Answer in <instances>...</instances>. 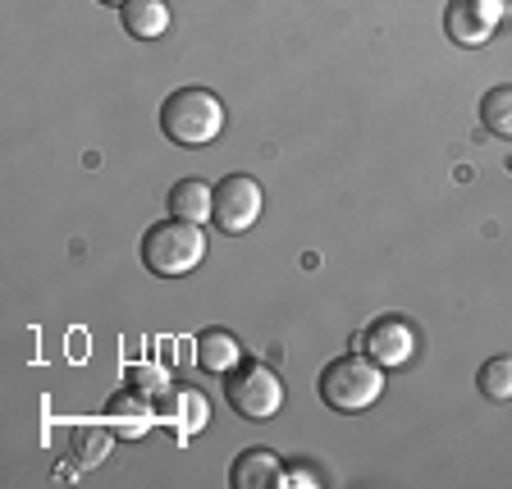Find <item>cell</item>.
<instances>
[{
    "label": "cell",
    "instance_id": "6",
    "mask_svg": "<svg viewBox=\"0 0 512 489\" xmlns=\"http://www.w3.org/2000/svg\"><path fill=\"white\" fill-rule=\"evenodd\" d=\"M357 348H362L371 362H380L384 371H407V366L416 362L421 339H416V325L407 316H375L362 330Z\"/></svg>",
    "mask_w": 512,
    "mask_h": 489
},
{
    "label": "cell",
    "instance_id": "16",
    "mask_svg": "<svg viewBox=\"0 0 512 489\" xmlns=\"http://www.w3.org/2000/svg\"><path fill=\"white\" fill-rule=\"evenodd\" d=\"M128 389H138V394H147V398H165L174 389L170 384V371H165V366H128Z\"/></svg>",
    "mask_w": 512,
    "mask_h": 489
},
{
    "label": "cell",
    "instance_id": "11",
    "mask_svg": "<svg viewBox=\"0 0 512 489\" xmlns=\"http://www.w3.org/2000/svg\"><path fill=\"white\" fill-rule=\"evenodd\" d=\"M119 23H124V32L133 42H156L174 23L170 0H128L124 10H119Z\"/></svg>",
    "mask_w": 512,
    "mask_h": 489
},
{
    "label": "cell",
    "instance_id": "5",
    "mask_svg": "<svg viewBox=\"0 0 512 489\" xmlns=\"http://www.w3.org/2000/svg\"><path fill=\"white\" fill-rule=\"evenodd\" d=\"M266 211V192L252 174H224L215 183V211H211V224L220 234H247L256 220Z\"/></svg>",
    "mask_w": 512,
    "mask_h": 489
},
{
    "label": "cell",
    "instance_id": "2",
    "mask_svg": "<svg viewBox=\"0 0 512 489\" xmlns=\"http://www.w3.org/2000/svg\"><path fill=\"white\" fill-rule=\"evenodd\" d=\"M316 394L330 412H348V416L371 412V407L384 398V366L371 362L362 348L343 352V357H334V362L320 371Z\"/></svg>",
    "mask_w": 512,
    "mask_h": 489
},
{
    "label": "cell",
    "instance_id": "15",
    "mask_svg": "<svg viewBox=\"0 0 512 489\" xmlns=\"http://www.w3.org/2000/svg\"><path fill=\"white\" fill-rule=\"evenodd\" d=\"M476 389L485 403H512V357H490L476 375Z\"/></svg>",
    "mask_w": 512,
    "mask_h": 489
},
{
    "label": "cell",
    "instance_id": "14",
    "mask_svg": "<svg viewBox=\"0 0 512 489\" xmlns=\"http://www.w3.org/2000/svg\"><path fill=\"white\" fill-rule=\"evenodd\" d=\"M480 124L490 128L494 138L512 142V83H499L480 96Z\"/></svg>",
    "mask_w": 512,
    "mask_h": 489
},
{
    "label": "cell",
    "instance_id": "12",
    "mask_svg": "<svg viewBox=\"0 0 512 489\" xmlns=\"http://www.w3.org/2000/svg\"><path fill=\"white\" fill-rule=\"evenodd\" d=\"M238 362H243V343L224 330V325H211V330L197 334V366L206 375H229Z\"/></svg>",
    "mask_w": 512,
    "mask_h": 489
},
{
    "label": "cell",
    "instance_id": "17",
    "mask_svg": "<svg viewBox=\"0 0 512 489\" xmlns=\"http://www.w3.org/2000/svg\"><path fill=\"white\" fill-rule=\"evenodd\" d=\"M293 485L316 489V485H320V476H311L307 467H284V476H279V485H275V489H293Z\"/></svg>",
    "mask_w": 512,
    "mask_h": 489
},
{
    "label": "cell",
    "instance_id": "3",
    "mask_svg": "<svg viewBox=\"0 0 512 489\" xmlns=\"http://www.w3.org/2000/svg\"><path fill=\"white\" fill-rule=\"evenodd\" d=\"M206 261V234L202 224L192 220H156L142 234V266L160 279H179V275H192V270Z\"/></svg>",
    "mask_w": 512,
    "mask_h": 489
},
{
    "label": "cell",
    "instance_id": "8",
    "mask_svg": "<svg viewBox=\"0 0 512 489\" xmlns=\"http://www.w3.org/2000/svg\"><path fill=\"white\" fill-rule=\"evenodd\" d=\"M106 426L115 430V439H147L160 426V403L138 389H119L106 398Z\"/></svg>",
    "mask_w": 512,
    "mask_h": 489
},
{
    "label": "cell",
    "instance_id": "18",
    "mask_svg": "<svg viewBox=\"0 0 512 489\" xmlns=\"http://www.w3.org/2000/svg\"><path fill=\"white\" fill-rule=\"evenodd\" d=\"M96 5H110V10H124L128 0H96Z\"/></svg>",
    "mask_w": 512,
    "mask_h": 489
},
{
    "label": "cell",
    "instance_id": "7",
    "mask_svg": "<svg viewBox=\"0 0 512 489\" xmlns=\"http://www.w3.org/2000/svg\"><path fill=\"white\" fill-rule=\"evenodd\" d=\"M508 19V0H448L444 5V37H453L458 46L476 51L499 32V23Z\"/></svg>",
    "mask_w": 512,
    "mask_h": 489
},
{
    "label": "cell",
    "instance_id": "13",
    "mask_svg": "<svg viewBox=\"0 0 512 489\" xmlns=\"http://www.w3.org/2000/svg\"><path fill=\"white\" fill-rule=\"evenodd\" d=\"M165 206H170V215H179V220L202 224V220H211V211H215V188L206 179H179L170 188V197H165Z\"/></svg>",
    "mask_w": 512,
    "mask_h": 489
},
{
    "label": "cell",
    "instance_id": "1",
    "mask_svg": "<svg viewBox=\"0 0 512 489\" xmlns=\"http://www.w3.org/2000/svg\"><path fill=\"white\" fill-rule=\"evenodd\" d=\"M160 133L188 151L211 147L224 138V101L211 87H179L160 106Z\"/></svg>",
    "mask_w": 512,
    "mask_h": 489
},
{
    "label": "cell",
    "instance_id": "4",
    "mask_svg": "<svg viewBox=\"0 0 512 489\" xmlns=\"http://www.w3.org/2000/svg\"><path fill=\"white\" fill-rule=\"evenodd\" d=\"M220 380H224V403L238 416H247V421H270L284 407V380L261 362H238Z\"/></svg>",
    "mask_w": 512,
    "mask_h": 489
},
{
    "label": "cell",
    "instance_id": "10",
    "mask_svg": "<svg viewBox=\"0 0 512 489\" xmlns=\"http://www.w3.org/2000/svg\"><path fill=\"white\" fill-rule=\"evenodd\" d=\"M279 476H284V462H279V453H270V448H243L234 458V467H229V485L234 489H275Z\"/></svg>",
    "mask_w": 512,
    "mask_h": 489
},
{
    "label": "cell",
    "instance_id": "9",
    "mask_svg": "<svg viewBox=\"0 0 512 489\" xmlns=\"http://www.w3.org/2000/svg\"><path fill=\"white\" fill-rule=\"evenodd\" d=\"M160 421L188 444V439H197L211 426V403H206L202 389H170L160 398Z\"/></svg>",
    "mask_w": 512,
    "mask_h": 489
}]
</instances>
